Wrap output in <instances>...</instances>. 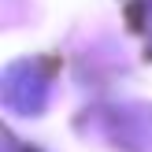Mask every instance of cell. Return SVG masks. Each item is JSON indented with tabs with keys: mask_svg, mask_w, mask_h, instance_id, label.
Returning a JSON list of instances; mask_svg holds the SVG:
<instances>
[{
	"mask_svg": "<svg viewBox=\"0 0 152 152\" xmlns=\"http://www.w3.org/2000/svg\"><path fill=\"white\" fill-rule=\"evenodd\" d=\"M4 93H7V104L15 111H41L45 96H48V78H45L37 67H15L4 82Z\"/></svg>",
	"mask_w": 152,
	"mask_h": 152,
	"instance_id": "cell-1",
	"label": "cell"
}]
</instances>
